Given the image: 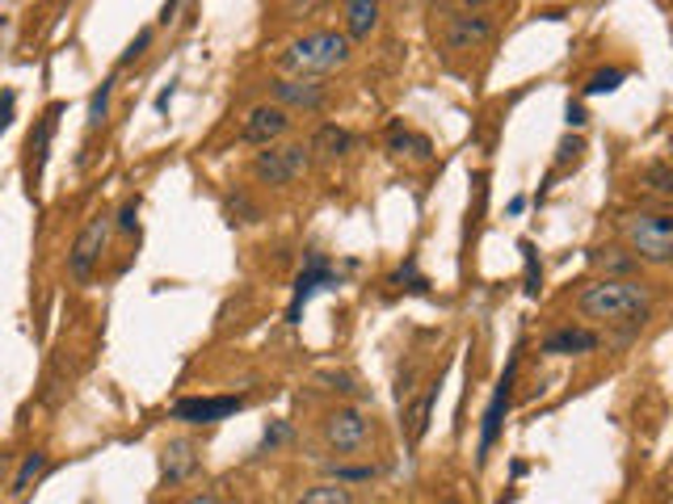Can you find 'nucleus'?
Masks as SVG:
<instances>
[{
    "label": "nucleus",
    "mask_w": 673,
    "mask_h": 504,
    "mask_svg": "<svg viewBox=\"0 0 673 504\" xmlns=\"http://www.w3.org/2000/svg\"><path fill=\"white\" fill-rule=\"evenodd\" d=\"M623 239L640 266H670L673 257V219L665 211H640L623 219Z\"/></svg>",
    "instance_id": "7ed1b4c3"
},
{
    "label": "nucleus",
    "mask_w": 673,
    "mask_h": 504,
    "mask_svg": "<svg viewBox=\"0 0 673 504\" xmlns=\"http://www.w3.org/2000/svg\"><path fill=\"white\" fill-rule=\"evenodd\" d=\"M312 168V152L303 143H282V148H266L253 160V177L262 186H291Z\"/></svg>",
    "instance_id": "20e7f679"
},
{
    "label": "nucleus",
    "mask_w": 673,
    "mask_h": 504,
    "mask_svg": "<svg viewBox=\"0 0 673 504\" xmlns=\"http://www.w3.org/2000/svg\"><path fill=\"white\" fill-rule=\"evenodd\" d=\"M593 266L602 269L606 278H636L640 273V261L627 248H597L593 253Z\"/></svg>",
    "instance_id": "f3484780"
},
{
    "label": "nucleus",
    "mask_w": 673,
    "mask_h": 504,
    "mask_svg": "<svg viewBox=\"0 0 673 504\" xmlns=\"http://www.w3.org/2000/svg\"><path fill=\"white\" fill-rule=\"evenodd\" d=\"M488 38H492V17L485 13H455L446 17V30H442L446 51H480Z\"/></svg>",
    "instance_id": "6e6552de"
},
{
    "label": "nucleus",
    "mask_w": 673,
    "mask_h": 504,
    "mask_svg": "<svg viewBox=\"0 0 673 504\" xmlns=\"http://www.w3.org/2000/svg\"><path fill=\"white\" fill-rule=\"evenodd\" d=\"M148 43H152V30H139V34H135V43L127 47V55H123V63H135V59L143 55V47H148Z\"/></svg>",
    "instance_id": "cd10ccee"
},
{
    "label": "nucleus",
    "mask_w": 673,
    "mask_h": 504,
    "mask_svg": "<svg viewBox=\"0 0 673 504\" xmlns=\"http://www.w3.org/2000/svg\"><path fill=\"white\" fill-rule=\"evenodd\" d=\"M186 504H219V496H216V492H194Z\"/></svg>",
    "instance_id": "2f4dec72"
},
{
    "label": "nucleus",
    "mask_w": 673,
    "mask_h": 504,
    "mask_svg": "<svg viewBox=\"0 0 673 504\" xmlns=\"http://www.w3.org/2000/svg\"><path fill=\"white\" fill-rule=\"evenodd\" d=\"M568 127H585V109L572 106V102H568Z\"/></svg>",
    "instance_id": "c756f323"
},
{
    "label": "nucleus",
    "mask_w": 673,
    "mask_h": 504,
    "mask_svg": "<svg viewBox=\"0 0 673 504\" xmlns=\"http://www.w3.org/2000/svg\"><path fill=\"white\" fill-rule=\"evenodd\" d=\"M433 399H438V383H430V387H426L421 403H417V408H413V417H408V437H413V442H421V437H426V425H430Z\"/></svg>",
    "instance_id": "aec40b11"
},
{
    "label": "nucleus",
    "mask_w": 673,
    "mask_h": 504,
    "mask_svg": "<svg viewBox=\"0 0 673 504\" xmlns=\"http://www.w3.org/2000/svg\"><path fill=\"white\" fill-rule=\"evenodd\" d=\"M13 106H18V93H13V89H4V93H0V131H9V127H13Z\"/></svg>",
    "instance_id": "a878e982"
},
{
    "label": "nucleus",
    "mask_w": 673,
    "mask_h": 504,
    "mask_svg": "<svg viewBox=\"0 0 673 504\" xmlns=\"http://www.w3.org/2000/svg\"><path fill=\"white\" fill-rule=\"evenodd\" d=\"M577 152H581V139H565V143H560V160H572Z\"/></svg>",
    "instance_id": "7c9ffc66"
},
{
    "label": "nucleus",
    "mask_w": 673,
    "mask_h": 504,
    "mask_svg": "<svg viewBox=\"0 0 673 504\" xmlns=\"http://www.w3.org/2000/svg\"><path fill=\"white\" fill-rule=\"evenodd\" d=\"M244 399L241 396H189L173 403V421H186V425H216L223 417L241 412Z\"/></svg>",
    "instance_id": "0eeeda50"
},
{
    "label": "nucleus",
    "mask_w": 673,
    "mask_h": 504,
    "mask_svg": "<svg viewBox=\"0 0 673 504\" xmlns=\"http://www.w3.org/2000/svg\"><path fill=\"white\" fill-rule=\"evenodd\" d=\"M295 504H353V492L346 483H316V488H308Z\"/></svg>",
    "instance_id": "6ab92c4d"
},
{
    "label": "nucleus",
    "mask_w": 673,
    "mask_h": 504,
    "mask_svg": "<svg viewBox=\"0 0 673 504\" xmlns=\"http://www.w3.org/2000/svg\"><path fill=\"white\" fill-rule=\"evenodd\" d=\"M161 471L169 483H182V479H189L194 471H198V454H194V446H189L186 437L169 442V446L161 450Z\"/></svg>",
    "instance_id": "f8f14e48"
},
{
    "label": "nucleus",
    "mask_w": 673,
    "mask_h": 504,
    "mask_svg": "<svg viewBox=\"0 0 673 504\" xmlns=\"http://www.w3.org/2000/svg\"><path fill=\"white\" fill-rule=\"evenodd\" d=\"M590 349H597V332H590V328H560V332H552L543 341V353H556V358H565V353H590Z\"/></svg>",
    "instance_id": "4468645a"
},
{
    "label": "nucleus",
    "mask_w": 673,
    "mask_h": 504,
    "mask_svg": "<svg viewBox=\"0 0 673 504\" xmlns=\"http://www.w3.org/2000/svg\"><path fill=\"white\" fill-rule=\"evenodd\" d=\"M324 102H328V93H324V84H316V80H278L274 84V106H282L287 114L291 109H303V114H312V109H324Z\"/></svg>",
    "instance_id": "9d476101"
},
{
    "label": "nucleus",
    "mask_w": 673,
    "mask_h": 504,
    "mask_svg": "<svg viewBox=\"0 0 673 504\" xmlns=\"http://www.w3.org/2000/svg\"><path fill=\"white\" fill-rule=\"evenodd\" d=\"M645 181H648V189H652V194H661V198H670V194H673V173H670V164H665V160L648 164Z\"/></svg>",
    "instance_id": "4be33fe9"
},
{
    "label": "nucleus",
    "mask_w": 673,
    "mask_h": 504,
    "mask_svg": "<svg viewBox=\"0 0 673 504\" xmlns=\"http://www.w3.org/2000/svg\"><path fill=\"white\" fill-rule=\"evenodd\" d=\"M623 84V72L619 68H611V72H593L590 84H585V97H602V93H615Z\"/></svg>",
    "instance_id": "b1692460"
},
{
    "label": "nucleus",
    "mask_w": 673,
    "mask_h": 504,
    "mask_svg": "<svg viewBox=\"0 0 673 504\" xmlns=\"http://www.w3.org/2000/svg\"><path fill=\"white\" fill-rule=\"evenodd\" d=\"M341 13H346V38H371V30L379 26V4L371 0H350Z\"/></svg>",
    "instance_id": "2eb2a0df"
},
{
    "label": "nucleus",
    "mask_w": 673,
    "mask_h": 504,
    "mask_svg": "<svg viewBox=\"0 0 673 504\" xmlns=\"http://www.w3.org/2000/svg\"><path fill=\"white\" fill-rule=\"evenodd\" d=\"M135 214H139V207H135V202H127V207L118 211V232H131V227H135Z\"/></svg>",
    "instance_id": "c85d7f7f"
},
{
    "label": "nucleus",
    "mask_w": 673,
    "mask_h": 504,
    "mask_svg": "<svg viewBox=\"0 0 673 504\" xmlns=\"http://www.w3.org/2000/svg\"><path fill=\"white\" fill-rule=\"evenodd\" d=\"M287 131H291V114L282 106H257L244 118V143H257V148H274Z\"/></svg>",
    "instance_id": "1a4fd4ad"
},
{
    "label": "nucleus",
    "mask_w": 673,
    "mask_h": 504,
    "mask_svg": "<svg viewBox=\"0 0 673 504\" xmlns=\"http://www.w3.org/2000/svg\"><path fill=\"white\" fill-rule=\"evenodd\" d=\"M510 383H513V374H506V378L497 383V396H492V403H488L485 429H480V458H488L492 442H497V433H501V417H506V408H510Z\"/></svg>",
    "instance_id": "ddd939ff"
},
{
    "label": "nucleus",
    "mask_w": 673,
    "mask_h": 504,
    "mask_svg": "<svg viewBox=\"0 0 673 504\" xmlns=\"http://www.w3.org/2000/svg\"><path fill=\"white\" fill-rule=\"evenodd\" d=\"M321 286H337V273L328 269V261H324L321 253H312V257H308V269L299 273V282H295V298H291V312H287V319H291V324L299 319L303 303H308L312 294L321 291Z\"/></svg>",
    "instance_id": "9b49d317"
},
{
    "label": "nucleus",
    "mask_w": 673,
    "mask_h": 504,
    "mask_svg": "<svg viewBox=\"0 0 673 504\" xmlns=\"http://www.w3.org/2000/svg\"><path fill=\"white\" fill-rule=\"evenodd\" d=\"M446 504H455V501H446Z\"/></svg>",
    "instance_id": "72a5a7b5"
},
{
    "label": "nucleus",
    "mask_w": 673,
    "mask_h": 504,
    "mask_svg": "<svg viewBox=\"0 0 673 504\" xmlns=\"http://www.w3.org/2000/svg\"><path fill=\"white\" fill-rule=\"evenodd\" d=\"M350 131H341L337 122H328V127H321V131L312 134V143H308V152H316V156L324 160H337V156H346L350 152Z\"/></svg>",
    "instance_id": "dca6fc26"
},
{
    "label": "nucleus",
    "mask_w": 673,
    "mask_h": 504,
    "mask_svg": "<svg viewBox=\"0 0 673 504\" xmlns=\"http://www.w3.org/2000/svg\"><path fill=\"white\" fill-rule=\"evenodd\" d=\"M0 26H4V17H0Z\"/></svg>",
    "instance_id": "473e14b6"
},
{
    "label": "nucleus",
    "mask_w": 673,
    "mask_h": 504,
    "mask_svg": "<svg viewBox=\"0 0 673 504\" xmlns=\"http://www.w3.org/2000/svg\"><path fill=\"white\" fill-rule=\"evenodd\" d=\"M522 253H526V294L535 298V294H538V266H535V253H531V244H522Z\"/></svg>",
    "instance_id": "bb28decb"
},
{
    "label": "nucleus",
    "mask_w": 673,
    "mask_h": 504,
    "mask_svg": "<svg viewBox=\"0 0 673 504\" xmlns=\"http://www.w3.org/2000/svg\"><path fill=\"white\" fill-rule=\"evenodd\" d=\"M324 442H328L337 454L367 450V442H371V421H367L358 408H337V412L324 421Z\"/></svg>",
    "instance_id": "423d86ee"
},
{
    "label": "nucleus",
    "mask_w": 673,
    "mask_h": 504,
    "mask_svg": "<svg viewBox=\"0 0 673 504\" xmlns=\"http://www.w3.org/2000/svg\"><path fill=\"white\" fill-rule=\"evenodd\" d=\"M114 232V223H109V214H93L89 223H84V232L77 236L72 244V253H68V278L72 282H89L93 278V269L102 261V253H106V239Z\"/></svg>",
    "instance_id": "39448f33"
},
{
    "label": "nucleus",
    "mask_w": 673,
    "mask_h": 504,
    "mask_svg": "<svg viewBox=\"0 0 673 504\" xmlns=\"http://www.w3.org/2000/svg\"><path fill=\"white\" fill-rule=\"evenodd\" d=\"M47 471V454L34 450L22 458V467H18V476H13V483H9V496H22V492H30V483Z\"/></svg>",
    "instance_id": "a211bd4d"
},
{
    "label": "nucleus",
    "mask_w": 673,
    "mask_h": 504,
    "mask_svg": "<svg viewBox=\"0 0 673 504\" xmlns=\"http://www.w3.org/2000/svg\"><path fill=\"white\" fill-rule=\"evenodd\" d=\"M278 63L291 72V80H312V77H328L337 68L350 63V38L337 34V30H316V34H303L295 43H287Z\"/></svg>",
    "instance_id": "f03ea898"
},
{
    "label": "nucleus",
    "mask_w": 673,
    "mask_h": 504,
    "mask_svg": "<svg viewBox=\"0 0 673 504\" xmlns=\"http://www.w3.org/2000/svg\"><path fill=\"white\" fill-rule=\"evenodd\" d=\"M577 312L585 319H606V324H631L648 319L652 294L640 278H597L593 286L577 294Z\"/></svg>",
    "instance_id": "f257e3e1"
},
{
    "label": "nucleus",
    "mask_w": 673,
    "mask_h": 504,
    "mask_svg": "<svg viewBox=\"0 0 673 504\" xmlns=\"http://www.w3.org/2000/svg\"><path fill=\"white\" fill-rule=\"evenodd\" d=\"M392 148H396V152L413 148V156H417V160L430 156V139H426V134H408V131H401V127L392 131Z\"/></svg>",
    "instance_id": "5701e85b"
},
{
    "label": "nucleus",
    "mask_w": 673,
    "mask_h": 504,
    "mask_svg": "<svg viewBox=\"0 0 673 504\" xmlns=\"http://www.w3.org/2000/svg\"><path fill=\"white\" fill-rule=\"evenodd\" d=\"M375 476V467H333V483H367Z\"/></svg>",
    "instance_id": "393cba45"
},
{
    "label": "nucleus",
    "mask_w": 673,
    "mask_h": 504,
    "mask_svg": "<svg viewBox=\"0 0 673 504\" xmlns=\"http://www.w3.org/2000/svg\"><path fill=\"white\" fill-rule=\"evenodd\" d=\"M109 93H114V80H102V89L89 97V127H93V131L109 118Z\"/></svg>",
    "instance_id": "412c9836"
}]
</instances>
